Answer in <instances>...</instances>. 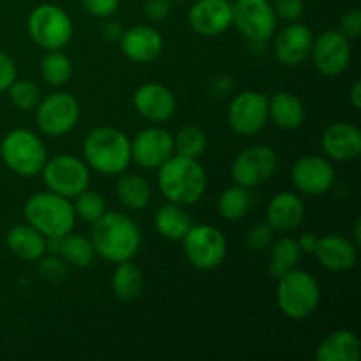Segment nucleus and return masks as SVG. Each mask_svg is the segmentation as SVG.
Returning <instances> with one entry per match:
<instances>
[{
  "mask_svg": "<svg viewBox=\"0 0 361 361\" xmlns=\"http://www.w3.org/2000/svg\"><path fill=\"white\" fill-rule=\"evenodd\" d=\"M90 242L95 254L118 264L136 256L141 247V233L130 217L118 212H106L92 222Z\"/></svg>",
  "mask_w": 361,
  "mask_h": 361,
  "instance_id": "1",
  "label": "nucleus"
},
{
  "mask_svg": "<svg viewBox=\"0 0 361 361\" xmlns=\"http://www.w3.org/2000/svg\"><path fill=\"white\" fill-rule=\"evenodd\" d=\"M157 183L159 190L169 203L189 207L197 203L207 192L208 178L197 159L176 154L159 168Z\"/></svg>",
  "mask_w": 361,
  "mask_h": 361,
  "instance_id": "2",
  "label": "nucleus"
},
{
  "mask_svg": "<svg viewBox=\"0 0 361 361\" xmlns=\"http://www.w3.org/2000/svg\"><path fill=\"white\" fill-rule=\"evenodd\" d=\"M83 157L94 171L106 176H118L133 162L130 140L116 127H95L83 141Z\"/></svg>",
  "mask_w": 361,
  "mask_h": 361,
  "instance_id": "3",
  "label": "nucleus"
},
{
  "mask_svg": "<svg viewBox=\"0 0 361 361\" xmlns=\"http://www.w3.org/2000/svg\"><path fill=\"white\" fill-rule=\"evenodd\" d=\"M23 215L28 224L46 238L69 235L76 224L73 203L51 190L32 194L25 203Z\"/></svg>",
  "mask_w": 361,
  "mask_h": 361,
  "instance_id": "4",
  "label": "nucleus"
},
{
  "mask_svg": "<svg viewBox=\"0 0 361 361\" xmlns=\"http://www.w3.org/2000/svg\"><path fill=\"white\" fill-rule=\"evenodd\" d=\"M319 302V282L309 271L293 268L277 279V305L288 319H307L316 312Z\"/></svg>",
  "mask_w": 361,
  "mask_h": 361,
  "instance_id": "5",
  "label": "nucleus"
},
{
  "mask_svg": "<svg viewBox=\"0 0 361 361\" xmlns=\"http://www.w3.org/2000/svg\"><path fill=\"white\" fill-rule=\"evenodd\" d=\"M0 155L7 168L20 176H35L48 161L41 137L28 129H13L0 140Z\"/></svg>",
  "mask_w": 361,
  "mask_h": 361,
  "instance_id": "6",
  "label": "nucleus"
},
{
  "mask_svg": "<svg viewBox=\"0 0 361 361\" xmlns=\"http://www.w3.org/2000/svg\"><path fill=\"white\" fill-rule=\"evenodd\" d=\"M28 35L46 51L66 48L73 39L71 16L55 4H41L28 16Z\"/></svg>",
  "mask_w": 361,
  "mask_h": 361,
  "instance_id": "7",
  "label": "nucleus"
},
{
  "mask_svg": "<svg viewBox=\"0 0 361 361\" xmlns=\"http://www.w3.org/2000/svg\"><path fill=\"white\" fill-rule=\"evenodd\" d=\"M46 189L59 196L73 200L90 185V168L74 155H55L41 169Z\"/></svg>",
  "mask_w": 361,
  "mask_h": 361,
  "instance_id": "8",
  "label": "nucleus"
},
{
  "mask_svg": "<svg viewBox=\"0 0 361 361\" xmlns=\"http://www.w3.org/2000/svg\"><path fill=\"white\" fill-rule=\"evenodd\" d=\"M182 242L185 257L197 270H214L221 267L228 254L224 233L210 224L190 226Z\"/></svg>",
  "mask_w": 361,
  "mask_h": 361,
  "instance_id": "9",
  "label": "nucleus"
},
{
  "mask_svg": "<svg viewBox=\"0 0 361 361\" xmlns=\"http://www.w3.org/2000/svg\"><path fill=\"white\" fill-rule=\"evenodd\" d=\"M233 25L252 44H263L274 37L277 14L270 0H236L233 4Z\"/></svg>",
  "mask_w": 361,
  "mask_h": 361,
  "instance_id": "10",
  "label": "nucleus"
},
{
  "mask_svg": "<svg viewBox=\"0 0 361 361\" xmlns=\"http://www.w3.org/2000/svg\"><path fill=\"white\" fill-rule=\"evenodd\" d=\"M277 171V154L268 145L243 148L231 164V178L236 185L254 189L263 185Z\"/></svg>",
  "mask_w": 361,
  "mask_h": 361,
  "instance_id": "11",
  "label": "nucleus"
},
{
  "mask_svg": "<svg viewBox=\"0 0 361 361\" xmlns=\"http://www.w3.org/2000/svg\"><path fill=\"white\" fill-rule=\"evenodd\" d=\"M37 126L42 134L60 137L69 134L80 120V102L66 92L48 95L37 104Z\"/></svg>",
  "mask_w": 361,
  "mask_h": 361,
  "instance_id": "12",
  "label": "nucleus"
},
{
  "mask_svg": "<svg viewBox=\"0 0 361 361\" xmlns=\"http://www.w3.org/2000/svg\"><path fill=\"white\" fill-rule=\"evenodd\" d=\"M228 122L238 136H256L268 123V99L256 90L235 95L229 102Z\"/></svg>",
  "mask_w": 361,
  "mask_h": 361,
  "instance_id": "13",
  "label": "nucleus"
},
{
  "mask_svg": "<svg viewBox=\"0 0 361 361\" xmlns=\"http://www.w3.org/2000/svg\"><path fill=\"white\" fill-rule=\"evenodd\" d=\"M310 56L321 74L338 76L348 69L351 62V42L341 32L326 30L314 39Z\"/></svg>",
  "mask_w": 361,
  "mask_h": 361,
  "instance_id": "14",
  "label": "nucleus"
},
{
  "mask_svg": "<svg viewBox=\"0 0 361 361\" xmlns=\"http://www.w3.org/2000/svg\"><path fill=\"white\" fill-rule=\"evenodd\" d=\"M173 154V136L162 127H147L130 141L133 161L143 169H159Z\"/></svg>",
  "mask_w": 361,
  "mask_h": 361,
  "instance_id": "15",
  "label": "nucleus"
},
{
  "mask_svg": "<svg viewBox=\"0 0 361 361\" xmlns=\"http://www.w3.org/2000/svg\"><path fill=\"white\" fill-rule=\"evenodd\" d=\"M293 185L305 196H323L331 189L335 169L330 161L319 155H305L293 164Z\"/></svg>",
  "mask_w": 361,
  "mask_h": 361,
  "instance_id": "16",
  "label": "nucleus"
},
{
  "mask_svg": "<svg viewBox=\"0 0 361 361\" xmlns=\"http://www.w3.org/2000/svg\"><path fill=\"white\" fill-rule=\"evenodd\" d=\"M189 25L203 37H215L233 25V4L229 0H197L189 11Z\"/></svg>",
  "mask_w": 361,
  "mask_h": 361,
  "instance_id": "17",
  "label": "nucleus"
},
{
  "mask_svg": "<svg viewBox=\"0 0 361 361\" xmlns=\"http://www.w3.org/2000/svg\"><path fill=\"white\" fill-rule=\"evenodd\" d=\"M134 108L145 120L162 123L176 111V97L168 87L161 83H145L134 92Z\"/></svg>",
  "mask_w": 361,
  "mask_h": 361,
  "instance_id": "18",
  "label": "nucleus"
},
{
  "mask_svg": "<svg viewBox=\"0 0 361 361\" xmlns=\"http://www.w3.org/2000/svg\"><path fill=\"white\" fill-rule=\"evenodd\" d=\"M314 35L309 27L300 23H289L282 28L275 39V56L282 66L296 67L310 56Z\"/></svg>",
  "mask_w": 361,
  "mask_h": 361,
  "instance_id": "19",
  "label": "nucleus"
},
{
  "mask_svg": "<svg viewBox=\"0 0 361 361\" xmlns=\"http://www.w3.org/2000/svg\"><path fill=\"white\" fill-rule=\"evenodd\" d=\"M120 48L129 60L137 63H147L157 59L164 48V39L161 32L148 25H136L129 28L120 37Z\"/></svg>",
  "mask_w": 361,
  "mask_h": 361,
  "instance_id": "20",
  "label": "nucleus"
},
{
  "mask_svg": "<svg viewBox=\"0 0 361 361\" xmlns=\"http://www.w3.org/2000/svg\"><path fill=\"white\" fill-rule=\"evenodd\" d=\"M321 145L331 161H355L361 154V130L348 122L331 123L323 133Z\"/></svg>",
  "mask_w": 361,
  "mask_h": 361,
  "instance_id": "21",
  "label": "nucleus"
},
{
  "mask_svg": "<svg viewBox=\"0 0 361 361\" xmlns=\"http://www.w3.org/2000/svg\"><path fill=\"white\" fill-rule=\"evenodd\" d=\"M356 247L358 245L345 236L331 233V235H324L323 238H319L314 256L326 270L345 271L351 270L356 264V259H358Z\"/></svg>",
  "mask_w": 361,
  "mask_h": 361,
  "instance_id": "22",
  "label": "nucleus"
},
{
  "mask_svg": "<svg viewBox=\"0 0 361 361\" xmlns=\"http://www.w3.org/2000/svg\"><path fill=\"white\" fill-rule=\"evenodd\" d=\"M305 219V204L293 192H279L267 207V222L277 231H291Z\"/></svg>",
  "mask_w": 361,
  "mask_h": 361,
  "instance_id": "23",
  "label": "nucleus"
},
{
  "mask_svg": "<svg viewBox=\"0 0 361 361\" xmlns=\"http://www.w3.org/2000/svg\"><path fill=\"white\" fill-rule=\"evenodd\" d=\"M314 356L317 361H358L360 338L351 330H335L319 342Z\"/></svg>",
  "mask_w": 361,
  "mask_h": 361,
  "instance_id": "24",
  "label": "nucleus"
},
{
  "mask_svg": "<svg viewBox=\"0 0 361 361\" xmlns=\"http://www.w3.org/2000/svg\"><path fill=\"white\" fill-rule=\"evenodd\" d=\"M268 120L284 130H295L305 120V106L291 92H275L268 99Z\"/></svg>",
  "mask_w": 361,
  "mask_h": 361,
  "instance_id": "25",
  "label": "nucleus"
},
{
  "mask_svg": "<svg viewBox=\"0 0 361 361\" xmlns=\"http://www.w3.org/2000/svg\"><path fill=\"white\" fill-rule=\"evenodd\" d=\"M7 249L23 261H37L46 254V236L30 224H18L7 231Z\"/></svg>",
  "mask_w": 361,
  "mask_h": 361,
  "instance_id": "26",
  "label": "nucleus"
},
{
  "mask_svg": "<svg viewBox=\"0 0 361 361\" xmlns=\"http://www.w3.org/2000/svg\"><path fill=\"white\" fill-rule=\"evenodd\" d=\"M154 226L155 231L162 238L171 240V242H182V238L192 226V221H190V215L187 214L182 204L169 203L168 201L155 212Z\"/></svg>",
  "mask_w": 361,
  "mask_h": 361,
  "instance_id": "27",
  "label": "nucleus"
},
{
  "mask_svg": "<svg viewBox=\"0 0 361 361\" xmlns=\"http://www.w3.org/2000/svg\"><path fill=\"white\" fill-rule=\"evenodd\" d=\"M116 197L129 210H145L152 201V187L140 175H120L116 180Z\"/></svg>",
  "mask_w": 361,
  "mask_h": 361,
  "instance_id": "28",
  "label": "nucleus"
},
{
  "mask_svg": "<svg viewBox=\"0 0 361 361\" xmlns=\"http://www.w3.org/2000/svg\"><path fill=\"white\" fill-rule=\"evenodd\" d=\"M113 293L122 302H134L143 293V274L130 261L116 264L111 277Z\"/></svg>",
  "mask_w": 361,
  "mask_h": 361,
  "instance_id": "29",
  "label": "nucleus"
},
{
  "mask_svg": "<svg viewBox=\"0 0 361 361\" xmlns=\"http://www.w3.org/2000/svg\"><path fill=\"white\" fill-rule=\"evenodd\" d=\"M270 249V275L275 281L298 267L300 259H302L298 242L291 236H282V238L275 240Z\"/></svg>",
  "mask_w": 361,
  "mask_h": 361,
  "instance_id": "30",
  "label": "nucleus"
},
{
  "mask_svg": "<svg viewBox=\"0 0 361 361\" xmlns=\"http://www.w3.org/2000/svg\"><path fill=\"white\" fill-rule=\"evenodd\" d=\"M250 189L242 185H231L219 196L217 200V212L224 221L238 222L245 217L252 207V196L249 192Z\"/></svg>",
  "mask_w": 361,
  "mask_h": 361,
  "instance_id": "31",
  "label": "nucleus"
},
{
  "mask_svg": "<svg viewBox=\"0 0 361 361\" xmlns=\"http://www.w3.org/2000/svg\"><path fill=\"white\" fill-rule=\"evenodd\" d=\"M59 256L71 267L88 268L94 263L95 249L92 245L90 238L81 235H73V231H71L69 235L62 236Z\"/></svg>",
  "mask_w": 361,
  "mask_h": 361,
  "instance_id": "32",
  "label": "nucleus"
},
{
  "mask_svg": "<svg viewBox=\"0 0 361 361\" xmlns=\"http://www.w3.org/2000/svg\"><path fill=\"white\" fill-rule=\"evenodd\" d=\"M73 74V63L71 59L60 49L48 51L41 62V76L51 87H60L71 80Z\"/></svg>",
  "mask_w": 361,
  "mask_h": 361,
  "instance_id": "33",
  "label": "nucleus"
},
{
  "mask_svg": "<svg viewBox=\"0 0 361 361\" xmlns=\"http://www.w3.org/2000/svg\"><path fill=\"white\" fill-rule=\"evenodd\" d=\"M175 152L183 157L197 159L207 150V134L197 126H183L175 137Z\"/></svg>",
  "mask_w": 361,
  "mask_h": 361,
  "instance_id": "34",
  "label": "nucleus"
},
{
  "mask_svg": "<svg viewBox=\"0 0 361 361\" xmlns=\"http://www.w3.org/2000/svg\"><path fill=\"white\" fill-rule=\"evenodd\" d=\"M7 92H9V99L14 108H18L20 111H32L41 102V88L34 81L14 80Z\"/></svg>",
  "mask_w": 361,
  "mask_h": 361,
  "instance_id": "35",
  "label": "nucleus"
},
{
  "mask_svg": "<svg viewBox=\"0 0 361 361\" xmlns=\"http://www.w3.org/2000/svg\"><path fill=\"white\" fill-rule=\"evenodd\" d=\"M74 212H76V217L83 219L85 222H95L99 217L106 214V201L102 197V194H99L97 190L85 189L83 192L78 194L74 197Z\"/></svg>",
  "mask_w": 361,
  "mask_h": 361,
  "instance_id": "36",
  "label": "nucleus"
},
{
  "mask_svg": "<svg viewBox=\"0 0 361 361\" xmlns=\"http://www.w3.org/2000/svg\"><path fill=\"white\" fill-rule=\"evenodd\" d=\"M39 274L49 282H62L67 277V263L60 256H42L37 259Z\"/></svg>",
  "mask_w": 361,
  "mask_h": 361,
  "instance_id": "37",
  "label": "nucleus"
},
{
  "mask_svg": "<svg viewBox=\"0 0 361 361\" xmlns=\"http://www.w3.org/2000/svg\"><path fill=\"white\" fill-rule=\"evenodd\" d=\"M274 231L268 222H259V224L252 226L250 231L247 233V245L252 250H264L270 249V245L274 243Z\"/></svg>",
  "mask_w": 361,
  "mask_h": 361,
  "instance_id": "38",
  "label": "nucleus"
},
{
  "mask_svg": "<svg viewBox=\"0 0 361 361\" xmlns=\"http://www.w3.org/2000/svg\"><path fill=\"white\" fill-rule=\"evenodd\" d=\"M271 7H274L277 18L288 21V23L298 21L303 16V11H305L303 0H274Z\"/></svg>",
  "mask_w": 361,
  "mask_h": 361,
  "instance_id": "39",
  "label": "nucleus"
},
{
  "mask_svg": "<svg viewBox=\"0 0 361 361\" xmlns=\"http://www.w3.org/2000/svg\"><path fill=\"white\" fill-rule=\"evenodd\" d=\"M81 6L85 7L88 14L95 18H109L116 13L120 6V0H81Z\"/></svg>",
  "mask_w": 361,
  "mask_h": 361,
  "instance_id": "40",
  "label": "nucleus"
},
{
  "mask_svg": "<svg viewBox=\"0 0 361 361\" xmlns=\"http://www.w3.org/2000/svg\"><path fill=\"white\" fill-rule=\"evenodd\" d=\"M341 34L348 39H358L361 35V13L358 9H353L345 13L341 20Z\"/></svg>",
  "mask_w": 361,
  "mask_h": 361,
  "instance_id": "41",
  "label": "nucleus"
},
{
  "mask_svg": "<svg viewBox=\"0 0 361 361\" xmlns=\"http://www.w3.org/2000/svg\"><path fill=\"white\" fill-rule=\"evenodd\" d=\"M14 80H16V66H14L13 59L0 49V94L7 92Z\"/></svg>",
  "mask_w": 361,
  "mask_h": 361,
  "instance_id": "42",
  "label": "nucleus"
},
{
  "mask_svg": "<svg viewBox=\"0 0 361 361\" xmlns=\"http://www.w3.org/2000/svg\"><path fill=\"white\" fill-rule=\"evenodd\" d=\"M171 13V0H147L145 14L150 20H164Z\"/></svg>",
  "mask_w": 361,
  "mask_h": 361,
  "instance_id": "43",
  "label": "nucleus"
},
{
  "mask_svg": "<svg viewBox=\"0 0 361 361\" xmlns=\"http://www.w3.org/2000/svg\"><path fill=\"white\" fill-rule=\"evenodd\" d=\"M231 87H233L231 78H229V76H219V78H215V80H214L210 90H212V94L215 95V97H224V95L229 94Z\"/></svg>",
  "mask_w": 361,
  "mask_h": 361,
  "instance_id": "44",
  "label": "nucleus"
},
{
  "mask_svg": "<svg viewBox=\"0 0 361 361\" xmlns=\"http://www.w3.org/2000/svg\"><path fill=\"white\" fill-rule=\"evenodd\" d=\"M296 242H298V247L300 250H302V254H314V250H316L317 247V242H319V236L314 235V233H303Z\"/></svg>",
  "mask_w": 361,
  "mask_h": 361,
  "instance_id": "45",
  "label": "nucleus"
},
{
  "mask_svg": "<svg viewBox=\"0 0 361 361\" xmlns=\"http://www.w3.org/2000/svg\"><path fill=\"white\" fill-rule=\"evenodd\" d=\"M101 32H102V37L109 42L120 41V37H122L123 34L122 27H120L116 21H108V23H104V27H102Z\"/></svg>",
  "mask_w": 361,
  "mask_h": 361,
  "instance_id": "46",
  "label": "nucleus"
},
{
  "mask_svg": "<svg viewBox=\"0 0 361 361\" xmlns=\"http://www.w3.org/2000/svg\"><path fill=\"white\" fill-rule=\"evenodd\" d=\"M349 101H351L353 108L358 109L361 106V81L356 80L349 88Z\"/></svg>",
  "mask_w": 361,
  "mask_h": 361,
  "instance_id": "47",
  "label": "nucleus"
},
{
  "mask_svg": "<svg viewBox=\"0 0 361 361\" xmlns=\"http://www.w3.org/2000/svg\"><path fill=\"white\" fill-rule=\"evenodd\" d=\"M360 242H361V235H360V219H358L355 224V243L356 245H360Z\"/></svg>",
  "mask_w": 361,
  "mask_h": 361,
  "instance_id": "48",
  "label": "nucleus"
},
{
  "mask_svg": "<svg viewBox=\"0 0 361 361\" xmlns=\"http://www.w3.org/2000/svg\"><path fill=\"white\" fill-rule=\"evenodd\" d=\"M171 2H185V0H171Z\"/></svg>",
  "mask_w": 361,
  "mask_h": 361,
  "instance_id": "49",
  "label": "nucleus"
}]
</instances>
